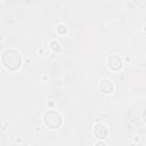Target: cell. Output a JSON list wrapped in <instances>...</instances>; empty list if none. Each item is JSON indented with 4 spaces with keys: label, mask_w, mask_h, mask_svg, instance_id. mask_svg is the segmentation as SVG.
<instances>
[{
    "label": "cell",
    "mask_w": 146,
    "mask_h": 146,
    "mask_svg": "<svg viewBox=\"0 0 146 146\" xmlns=\"http://www.w3.org/2000/svg\"><path fill=\"white\" fill-rule=\"evenodd\" d=\"M97 146H105V144H103V143H98Z\"/></svg>",
    "instance_id": "4"
},
{
    "label": "cell",
    "mask_w": 146,
    "mask_h": 146,
    "mask_svg": "<svg viewBox=\"0 0 146 146\" xmlns=\"http://www.w3.org/2000/svg\"><path fill=\"white\" fill-rule=\"evenodd\" d=\"M2 63L9 70H16L21 65V56L16 50L7 49L2 52Z\"/></svg>",
    "instance_id": "1"
},
{
    "label": "cell",
    "mask_w": 146,
    "mask_h": 146,
    "mask_svg": "<svg viewBox=\"0 0 146 146\" xmlns=\"http://www.w3.org/2000/svg\"><path fill=\"white\" fill-rule=\"evenodd\" d=\"M144 120H145V122H146V112H144Z\"/></svg>",
    "instance_id": "5"
},
{
    "label": "cell",
    "mask_w": 146,
    "mask_h": 146,
    "mask_svg": "<svg viewBox=\"0 0 146 146\" xmlns=\"http://www.w3.org/2000/svg\"><path fill=\"white\" fill-rule=\"evenodd\" d=\"M62 122L60 115L55 111H49L44 114V123L50 128H56V124L59 125Z\"/></svg>",
    "instance_id": "2"
},
{
    "label": "cell",
    "mask_w": 146,
    "mask_h": 146,
    "mask_svg": "<svg viewBox=\"0 0 146 146\" xmlns=\"http://www.w3.org/2000/svg\"><path fill=\"white\" fill-rule=\"evenodd\" d=\"M100 88H102V90H103L104 92H106V94H108V92H112V84H111L108 81H106V80L102 81Z\"/></svg>",
    "instance_id": "3"
}]
</instances>
